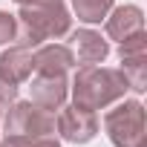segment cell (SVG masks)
<instances>
[{
	"instance_id": "7",
	"label": "cell",
	"mask_w": 147,
	"mask_h": 147,
	"mask_svg": "<svg viewBox=\"0 0 147 147\" xmlns=\"http://www.w3.org/2000/svg\"><path fill=\"white\" fill-rule=\"evenodd\" d=\"M29 90H32V104L55 113L66 104L69 84H66V75H35Z\"/></svg>"
},
{
	"instance_id": "18",
	"label": "cell",
	"mask_w": 147,
	"mask_h": 147,
	"mask_svg": "<svg viewBox=\"0 0 147 147\" xmlns=\"http://www.w3.org/2000/svg\"><path fill=\"white\" fill-rule=\"evenodd\" d=\"M15 3H20V6H23V3H26V0H15Z\"/></svg>"
},
{
	"instance_id": "16",
	"label": "cell",
	"mask_w": 147,
	"mask_h": 147,
	"mask_svg": "<svg viewBox=\"0 0 147 147\" xmlns=\"http://www.w3.org/2000/svg\"><path fill=\"white\" fill-rule=\"evenodd\" d=\"M0 147H29V138H20V136H6L0 141Z\"/></svg>"
},
{
	"instance_id": "9",
	"label": "cell",
	"mask_w": 147,
	"mask_h": 147,
	"mask_svg": "<svg viewBox=\"0 0 147 147\" xmlns=\"http://www.w3.org/2000/svg\"><path fill=\"white\" fill-rule=\"evenodd\" d=\"M35 72V63H32V49L26 46H12L0 55V75L12 84H26Z\"/></svg>"
},
{
	"instance_id": "8",
	"label": "cell",
	"mask_w": 147,
	"mask_h": 147,
	"mask_svg": "<svg viewBox=\"0 0 147 147\" xmlns=\"http://www.w3.org/2000/svg\"><path fill=\"white\" fill-rule=\"evenodd\" d=\"M72 46H75V63L81 66H92V63H101L107 55H110V43L92 32V29H78V32H72Z\"/></svg>"
},
{
	"instance_id": "13",
	"label": "cell",
	"mask_w": 147,
	"mask_h": 147,
	"mask_svg": "<svg viewBox=\"0 0 147 147\" xmlns=\"http://www.w3.org/2000/svg\"><path fill=\"white\" fill-rule=\"evenodd\" d=\"M136 52H147V35H144V29L136 32V35H130V38H124L118 43V55H136Z\"/></svg>"
},
{
	"instance_id": "11",
	"label": "cell",
	"mask_w": 147,
	"mask_h": 147,
	"mask_svg": "<svg viewBox=\"0 0 147 147\" xmlns=\"http://www.w3.org/2000/svg\"><path fill=\"white\" fill-rule=\"evenodd\" d=\"M121 75L127 81V90L144 92L147 90V52L121 55Z\"/></svg>"
},
{
	"instance_id": "3",
	"label": "cell",
	"mask_w": 147,
	"mask_h": 147,
	"mask_svg": "<svg viewBox=\"0 0 147 147\" xmlns=\"http://www.w3.org/2000/svg\"><path fill=\"white\" fill-rule=\"evenodd\" d=\"M6 136H20V138H49L55 136V113L32 104V101H15L9 104L6 118L0 121Z\"/></svg>"
},
{
	"instance_id": "14",
	"label": "cell",
	"mask_w": 147,
	"mask_h": 147,
	"mask_svg": "<svg viewBox=\"0 0 147 147\" xmlns=\"http://www.w3.org/2000/svg\"><path fill=\"white\" fill-rule=\"evenodd\" d=\"M15 29H18L15 15L0 12V46H3V43H9V40H15Z\"/></svg>"
},
{
	"instance_id": "4",
	"label": "cell",
	"mask_w": 147,
	"mask_h": 147,
	"mask_svg": "<svg viewBox=\"0 0 147 147\" xmlns=\"http://www.w3.org/2000/svg\"><path fill=\"white\" fill-rule=\"evenodd\" d=\"M104 130L115 147H144V107L141 101H121L104 115Z\"/></svg>"
},
{
	"instance_id": "19",
	"label": "cell",
	"mask_w": 147,
	"mask_h": 147,
	"mask_svg": "<svg viewBox=\"0 0 147 147\" xmlns=\"http://www.w3.org/2000/svg\"><path fill=\"white\" fill-rule=\"evenodd\" d=\"M0 121H3V118H0Z\"/></svg>"
},
{
	"instance_id": "6",
	"label": "cell",
	"mask_w": 147,
	"mask_h": 147,
	"mask_svg": "<svg viewBox=\"0 0 147 147\" xmlns=\"http://www.w3.org/2000/svg\"><path fill=\"white\" fill-rule=\"evenodd\" d=\"M32 63L38 75H66L75 66V55L63 43H40L32 52Z\"/></svg>"
},
{
	"instance_id": "12",
	"label": "cell",
	"mask_w": 147,
	"mask_h": 147,
	"mask_svg": "<svg viewBox=\"0 0 147 147\" xmlns=\"http://www.w3.org/2000/svg\"><path fill=\"white\" fill-rule=\"evenodd\" d=\"M72 9L84 23H101L113 9V0H72Z\"/></svg>"
},
{
	"instance_id": "15",
	"label": "cell",
	"mask_w": 147,
	"mask_h": 147,
	"mask_svg": "<svg viewBox=\"0 0 147 147\" xmlns=\"http://www.w3.org/2000/svg\"><path fill=\"white\" fill-rule=\"evenodd\" d=\"M15 101H18V84H12V81H6L0 75V110L15 104Z\"/></svg>"
},
{
	"instance_id": "1",
	"label": "cell",
	"mask_w": 147,
	"mask_h": 147,
	"mask_svg": "<svg viewBox=\"0 0 147 147\" xmlns=\"http://www.w3.org/2000/svg\"><path fill=\"white\" fill-rule=\"evenodd\" d=\"M127 92V81L121 69L110 66H81L72 78V104L87 110H107L110 104L121 101Z\"/></svg>"
},
{
	"instance_id": "5",
	"label": "cell",
	"mask_w": 147,
	"mask_h": 147,
	"mask_svg": "<svg viewBox=\"0 0 147 147\" xmlns=\"http://www.w3.org/2000/svg\"><path fill=\"white\" fill-rule=\"evenodd\" d=\"M55 133L69 144H87L98 133V115H95V110H87L78 104L61 107V113L55 118Z\"/></svg>"
},
{
	"instance_id": "17",
	"label": "cell",
	"mask_w": 147,
	"mask_h": 147,
	"mask_svg": "<svg viewBox=\"0 0 147 147\" xmlns=\"http://www.w3.org/2000/svg\"><path fill=\"white\" fill-rule=\"evenodd\" d=\"M29 147H61V144L55 141V136H49V138H35V141H29Z\"/></svg>"
},
{
	"instance_id": "10",
	"label": "cell",
	"mask_w": 147,
	"mask_h": 147,
	"mask_svg": "<svg viewBox=\"0 0 147 147\" xmlns=\"http://www.w3.org/2000/svg\"><path fill=\"white\" fill-rule=\"evenodd\" d=\"M141 29H144V12L138 6H118L113 9V15H107V38L118 43Z\"/></svg>"
},
{
	"instance_id": "2",
	"label": "cell",
	"mask_w": 147,
	"mask_h": 147,
	"mask_svg": "<svg viewBox=\"0 0 147 147\" xmlns=\"http://www.w3.org/2000/svg\"><path fill=\"white\" fill-rule=\"evenodd\" d=\"M15 20H18L15 40L18 46H26V49H35L43 40L63 38L72 23L66 6H20Z\"/></svg>"
}]
</instances>
